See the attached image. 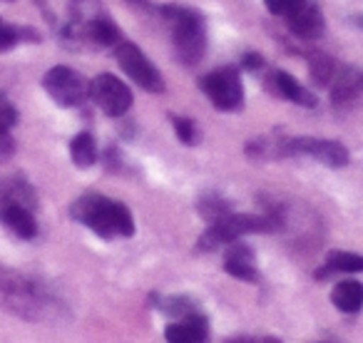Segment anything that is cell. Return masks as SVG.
I'll use <instances>...</instances> for the list:
<instances>
[{
    "label": "cell",
    "instance_id": "7402d4cb",
    "mask_svg": "<svg viewBox=\"0 0 363 343\" xmlns=\"http://www.w3.org/2000/svg\"><path fill=\"white\" fill-rule=\"evenodd\" d=\"M152 301L157 303L160 311H164L167 316H174V318H187V316H194V313H202L197 301L189 296H167V298L152 296Z\"/></svg>",
    "mask_w": 363,
    "mask_h": 343
},
{
    "label": "cell",
    "instance_id": "277c9868",
    "mask_svg": "<svg viewBox=\"0 0 363 343\" xmlns=\"http://www.w3.org/2000/svg\"><path fill=\"white\" fill-rule=\"evenodd\" d=\"M279 214H242V212H229L224 219L209 224L204 234L199 237L197 249L199 252H214L219 247L237 242V239L247 237V234H262L279 229Z\"/></svg>",
    "mask_w": 363,
    "mask_h": 343
},
{
    "label": "cell",
    "instance_id": "9c48e42d",
    "mask_svg": "<svg viewBox=\"0 0 363 343\" xmlns=\"http://www.w3.org/2000/svg\"><path fill=\"white\" fill-rule=\"evenodd\" d=\"M289 157H311L331 169L348 164V150L336 140H316V137H289Z\"/></svg>",
    "mask_w": 363,
    "mask_h": 343
},
{
    "label": "cell",
    "instance_id": "9a60e30c",
    "mask_svg": "<svg viewBox=\"0 0 363 343\" xmlns=\"http://www.w3.org/2000/svg\"><path fill=\"white\" fill-rule=\"evenodd\" d=\"M328 90H331L333 105H348L363 95V70L353 65L336 67V75H333Z\"/></svg>",
    "mask_w": 363,
    "mask_h": 343
},
{
    "label": "cell",
    "instance_id": "5bb4252c",
    "mask_svg": "<svg viewBox=\"0 0 363 343\" xmlns=\"http://www.w3.org/2000/svg\"><path fill=\"white\" fill-rule=\"evenodd\" d=\"M0 224L18 239H30L38 237L40 227H38V219L33 209L26 207H18V204H0Z\"/></svg>",
    "mask_w": 363,
    "mask_h": 343
},
{
    "label": "cell",
    "instance_id": "ffe728a7",
    "mask_svg": "<svg viewBox=\"0 0 363 343\" xmlns=\"http://www.w3.org/2000/svg\"><path fill=\"white\" fill-rule=\"evenodd\" d=\"M70 159L75 167L87 169L97 162V142L90 132H80V135L72 137L70 142Z\"/></svg>",
    "mask_w": 363,
    "mask_h": 343
},
{
    "label": "cell",
    "instance_id": "ba28073f",
    "mask_svg": "<svg viewBox=\"0 0 363 343\" xmlns=\"http://www.w3.org/2000/svg\"><path fill=\"white\" fill-rule=\"evenodd\" d=\"M90 100L105 112L107 117H122L132 107V90L110 72H100L90 82Z\"/></svg>",
    "mask_w": 363,
    "mask_h": 343
},
{
    "label": "cell",
    "instance_id": "2e32d148",
    "mask_svg": "<svg viewBox=\"0 0 363 343\" xmlns=\"http://www.w3.org/2000/svg\"><path fill=\"white\" fill-rule=\"evenodd\" d=\"M0 204H18L38 212V192L23 174H8L0 177Z\"/></svg>",
    "mask_w": 363,
    "mask_h": 343
},
{
    "label": "cell",
    "instance_id": "8992f818",
    "mask_svg": "<svg viewBox=\"0 0 363 343\" xmlns=\"http://www.w3.org/2000/svg\"><path fill=\"white\" fill-rule=\"evenodd\" d=\"M43 90L60 107H80L90 100V82L67 65H55L43 77Z\"/></svg>",
    "mask_w": 363,
    "mask_h": 343
},
{
    "label": "cell",
    "instance_id": "4dcf8cb0",
    "mask_svg": "<svg viewBox=\"0 0 363 343\" xmlns=\"http://www.w3.org/2000/svg\"><path fill=\"white\" fill-rule=\"evenodd\" d=\"M132 3H142V0H132Z\"/></svg>",
    "mask_w": 363,
    "mask_h": 343
},
{
    "label": "cell",
    "instance_id": "f546056e",
    "mask_svg": "<svg viewBox=\"0 0 363 343\" xmlns=\"http://www.w3.org/2000/svg\"><path fill=\"white\" fill-rule=\"evenodd\" d=\"M264 3H267L269 13H274V16H284V11L291 6V0H264Z\"/></svg>",
    "mask_w": 363,
    "mask_h": 343
},
{
    "label": "cell",
    "instance_id": "4fadbf2b",
    "mask_svg": "<svg viewBox=\"0 0 363 343\" xmlns=\"http://www.w3.org/2000/svg\"><path fill=\"white\" fill-rule=\"evenodd\" d=\"M167 343H209V321L204 313L177 318L164 328Z\"/></svg>",
    "mask_w": 363,
    "mask_h": 343
},
{
    "label": "cell",
    "instance_id": "e0dca14e",
    "mask_svg": "<svg viewBox=\"0 0 363 343\" xmlns=\"http://www.w3.org/2000/svg\"><path fill=\"white\" fill-rule=\"evenodd\" d=\"M331 303L343 313H358L363 306V283L356 279H346V281L336 283L331 291Z\"/></svg>",
    "mask_w": 363,
    "mask_h": 343
},
{
    "label": "cell",
    "instance_id": "5b68a950",
    "mask_svg": "<svg viewBox=\"0 0 363 343\" xmlns=\"http://www.w3.org/2000/svg\"><path fill=\"white\" fill-rule=\"evenodd\" d=\"M199 87L207 95V100L212 102L217 110L222 112H237L244 105V87H242V75L237 67L227 65L212 70L209 75H204L199 80Z\"/></svg>",
    "mask_w": 363,
    "mask_h": 343
},
{
    "label": "cell",
    "instance_id": "3957f363",
    "mask_svg": "<svg viewBox=\"0 0 363 343\" xmlns=\"http://www.w3.org/2000/svg\"><path fill=\"white\" fill-rule=\"evenodd\" d=\"M167 26L172 30L174 52L184 65H197L207 50V21L199 11L187 6H164L162 8Z\"/></svg>",
    "mask_w": 363,
    "mask_h": 343
},
{
    "label": "cell",
    "instance_id": "ac0fdd59",
    "mask_svg": "<svg viewBox=\"0 0 363 343\" xmlns=\"http://www.w3.org/2000/svg\"><path fill=\"white\" fill-rule=\"evenodd\" d=\"M363 271V257L353 252H331L326 257V264L318 271V279L333 276V274H361Z\"/></svg>",
    "mask_w": 363,
    "mask_h": 343
},
{
    "label": "cell",
    "instance_id": "7a4b0ae2",
    "mask_svg": "<svg viewBox=\"0 0 363 343\" xmlns=\"http://www.w3.org/2000/svg\"><path fill=\"white\" fill-rule=\"evenodd\" d=\"M70 217L100 239L132 237L135 234V219H132L127 204L107 199L97 192H87L77 197L70 207Z\"/></svg>",
    "mask_w": 363,
    "mask_h": 343
},
{
    "label": "cell",
    "instance_id": "8fae6325",
    "mask_svg": "<svg viewBox=\"0 0 363 343\" xmlns=\"http://www.w3.org/2000/svg\"><path fill=\"white\" fill-rule=\"evenodd\" d=\"M224 271L229 276L239 279V281H257L259 266H257V254L249 244L237 242L227 244V254H224Z\"/></svg>",
    "mask_w": 363,
    "mask_h": 343
},
{
    "label": "cell",
    "instance_id": "44dd1931",
    "mask_svg": "<svg viewBox=\"0 0 363 343\" xmlns=\"http://www.w3.org/2000/svg\"><path fill=\"white\" fill-rule=\"evenodd\" d=\"M308 60V70H311V77L313 82H316L318 87H328L333 80V75H336V60H333L331 55H326V52L321 50H311L306 55Z\"/></svg>",
    "mask_w": 363,
    "mask_h": 343
},
{
    "label": "cell",
    "instance_id": "603a6c76",
    "mask_svg": "<svg viewBox=\"0 0 363 343\" xmlns=\"http://www.w3.org/2000/svg\"><path fill=\"white\" fill-rule=\"evenodd\" d=\"M197 209H199V217H202L207 224L219 222V219H224L229 212H234L232 204H229L227 199L219 197V194H204V197L199 199Z\"/></svg>",
    "mask_w": 363,
    "mask_h": 343
},
{
    "label": "cell",
    "instance_id": "cb8c5ba5",
    "mask_svg": "<svg viewBox=\"0 0 363 343\" xmlns=\"http://www.w3.org/2000/svg\"><path fill=\"white\" fill-rule=\"evenodd\" d=\"M172 125H174V135L177 140L182 142V145L187 147H194L199 145V140H202V132H199L197 122L189 120V117H172Z\"/></svg>",
    "mask_w": 363,
    "mask_h": 343
},
{
    "label": "cell",
    "instance_id": "7c38bea8",
    "mask_svg": "<svg viewBox=\"0 0 363 343\" xmlns=\"http://www.w3.org/2000/svg\"><path fill=\"white\" fill-rule=\"evenodd\" d=\"M264 85H267V90H272L277 97H281V100H289L298 107H316V95H311L296 77L289 75V72H284V70L269 72Z\"/></svg>",
    "mask_w": 363,
    "mask_h": 343
},
{
    "label": "cell",
    "instance_id": "d6986e66",
    "mask_svg": "<svg viewBox=\"0 0 363 343\" xmlns=\"http://www.w3.org/2000/svg\"><path fill=\"white\" fill-rule=\"evenodd\" d=\"M23 43H40V33L35 28L13 26V23L0 21V52L13 50L16 45H23Z\"/></svg>",
    "mask_w": 363,
    "mask_h": 343
},
{
    "label": "cell",
    "instance_id": "83f0119b",
    "mask_svg": "<svg viewBox=\"0 0 363 343\" xmlns=\"http://www.w3.org/2000/svg\"><path fill=\"white\" fill-rule=\"evenodd\" d=\"M105 167L110 172H117L122 167V157H120V152H117V147H107L105 150Z\"/></svg>",
    "mask_w": 363,
    "mask_h": 343
},
{
    "label": "cell",
    "instance_id": "f1b7e54d",
    "mask_svg": "<svg viewBox=\"0 0 363 343\" xmlns=\"http://www.w3.org/2000/svg\"><path fill=\"white\" fill-rule=\"evenodd\" d=\"M227 343H281L279 338L274 336H237V338H229Z\"/></svg>",
    "mask_w": 363,
    "mask_h": 343
},
{
    "label": "cell",
    "instance_id": "30bf717a",
    "mask_svg": "<svg viewBox=\"0 0 363 343\" xmlns=\"http://www.w3.org/2000/svg\"><path fill=\"white\" fill-rule=\"evenodd\" d=\"M281 18L286 21L289 30H291L294 35L303 38V40L321 38L323 30H326L323 13L313 0H291V6L284 11Z\"/></svg>",
    "mask_w": 363,
    "mask_h": 343
},
{
    "label": "cell",
    "instance_id": "6da1fadb",
    "mask_svg": "<svg viewBox=\"0 0 363 343\" xmlns=\"http://www.w3.org/2000/svg\"><path fill=\"white\" fill-rule=\"evenodd\" d=\"M0 308L26 321H52L62 311L50 288L6 264H0Z\"/></svg>",
    "mask_w": 363,
    "mask_h": 343
},
{
    "label": "cell",
    "instance_id": "d4e9b609",
    "mask_svg": "<svg viewBox=\"0 0 363 343\" xmlns=\"http://www.w3.org/2000/svg\"><path fill=\"white\" fill-rule=\"evenodd\" d=\"M16 125H18V107L8 100V95H3V92H0V127H8V130H13Z\"/></svg>",
    "mask_w": 363,
    "mask_h": 343
},
{
    "label": "cell",
    "instance_id": "52a82bcc",
    "mask_svg": "<svg viewBox=\"0 0 363 343\" xmlns=\"http://www.w3.org/2000/svg\"><path fill=\"white\" fill-rule=\"evenodd\" d=\"M115 57H117V62H120L122 72H125L132 82H137L142 90L155 92V95L164 92V80H162L160 70H157L155 62L140 50V45H135V43H130V40L117 43Z\"/></svg>",
    "mask_w": 363,
    "mask_h": 343
},
{
    "label": "cell",
    "instance_id": "484cf974",
    "mask_svg": "<svg viewBox=\"0 0 363 343\" xmlns=\"http://www.w3.org/2000/svg\"><path fill=\"white\" fill-rule=\"evenodd\" d=\"M16 154V140H13L8 127H0V167L8 164Z\"/></svg>",
    "mask_w": 363,
    "mask_h": 343
},
{
    "label": "cell",
    "instance_id": "4316f807",
    "mask_svg": "<svg viewBox=\"0 0 363 343\" xmlns=\"http://www.w3.org/2000/svg\"><path fill=\"white\" fill-rule=\"evenodd\" d=\"M242 67H244V70H249V72L262 70V67H264V57L259 55V52H244V57H242Z\"/></svg>",
    "mask_w": 363,
    "mask_h": 343
}]
</instances>
